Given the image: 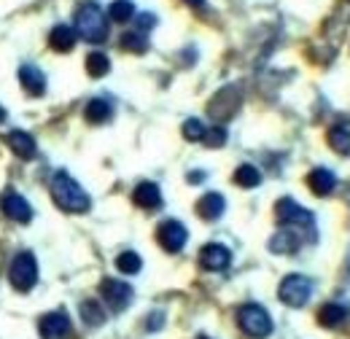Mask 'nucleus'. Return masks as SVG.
Masks as SVG:
<instances>
[{"instance_id":"a878e982","label":"nucleus","mask_w":350,"mask_h":339,"mask_svg":"<svg viewBox=\"0 0 350 339\" xmlns=\"http://www.w3.org/2000/svg\"><path fill=\"white\" fill-rule=\"evenodd\" d=\"M122 49L130 54H146L148 51V38L143 33H124L122 36Z\"/></svg>"},{"instance_id":"cd10ccee","label":"nucleus","mask_w":350,"mask_h":339,"mask_svg":"<svg viewBox=\"0 0 350 339\" xmlns=\"http://www.w3.org/2000/svg\"><path fill=\"white\" fill-rule=\"evenodd\" d=\"M205 124L200 122V119H186L183 122V137L186 140H191V143H200L202 137H205Z\"/></svg>"},{"instance_id":"39448f33","label":"nucleus","mask_w":350,"mask_h":339,"mask_svg":"<svg viewBox=\"0 0 350 339\" xmlns=\"http://www.w3.org/2000/svg\"><path fill=\"white\" fill-rule=\"evenodd\" d=\"M275 218L278 223L288 226V229H310L312 232V213L305 211L299 202H294L291 197H283L278 200L275 205Z\"/></svg>"},{"instance_id":"f03ea898","label":"nucleus","mask_w":350,"mask_h":339,"mask_svg":"<svg viewBox=\"0 0 350 339\" xmlns=\"http://www.w3.org/2000/svg\"><path fill=\"white\" fill-rule=\"evenodd\" d=\"M76 33L89 43H103L108 38V19L100 5L84 3L76 11Z\"/></svg>"},{"instance_id":"c85d7f7f","label":"nucleus","mask_w":350,"mask_h":339,"mask_svg":"<svg viewBox=\"0 0 350 339\" xmlns=\"http://www.w3.org/2000/svg\"><path fill=\"white\" fill-rule=\"evenodd\" d=\"M202 143H205L208 148H221V146L226 143V129H224V127H208V129H205Z\"/></svg>"},{"instance_id":"4468645a","label":"nucleus","mask_w":350,"mask_h":339,"mask_svg":"<svg viewBox=\"0 0 350 339\" xmlns=\"http://www.w3.org/2000/svg\"><path fill=\"white\" fill-rule=\"evenodd\" d=\"M5 143H8L11 151H14L19 159H25V162H27V159H36V154H38L33 135H27V132H22V129L8 132V135H5Z\"/></svg>"},{"instance_id":"0eeeda50","label":"nucleus","mask_w":350,"mask_h":339,"mask_svg":"<svg viewBox=\"0 0 350 339\" xmlns=\"http://www.w3.org/2000/svg\"><path fill=\"white\" fill-rule=\"evenodd\" d=\"M100 297L105 299V304L113 310V312H124L127 307L132 304V286H127L124 280H116V277H105L100 283Z\"/></svg>"},{"instance_id":"b1692460","label":"nucleus","mask_w":350,"mask_h":339,"mask_svg":"<svg viewBox=\"0 0 350 339\" xmlns=\"http://www.w3.org/2000/svg\"><path fill=\"white\" fill-rule=\"evenodd\" d=\"M108 70H111V59L103 51H92L87 57V73L92 79H103Z\"/></svg>"},{"instance_id":"c756f323","label":"nucleus","mask_w":350,"mask_h":339,"mask_svg":"<svg viewBox=\"0 0 350 339\" xmlns=\"http://www.w3.org/2000/svg\"><path fill=\"white\" fill-rule=\"evenodd\" d=\"M165 326V312H151L148 318H146V329L148 331H159Z\"/></svg>"},{"instance_id":"423d86ee","label":"nucleus","mask_w":350,"mask_h":339,"mask_svg":"<svg viewBox=\"0 0 350 339\" xmlns=\"http://www.w3.org/2000/svg\"><path fill=\"white\" fill-rule=\"evenodd\" d=\"M310 294H312V280L305 275H286L280 288H278L280 301L288 307H305Z\"/></svg>"},{"instance_id":"9b49d317","label":"nucleus","mask_w":350,"mask_h":339,"mask_svg":"<svg viewBox=\"0 0 350 339\" xmlns=\"http://www.w3.org/2000/svg\"><path fill=\"white\" fill-rule=\"evenodd\" d=\"M3 213H5L11 221H16V223H30V221H33V208H30V202H27L22 194H16V191H11V194L3 197Z\"/></svg>"},{"instance_id":"6e6552de","label":"nucleus","mask_w":350,"mask_h":339,"mask_svg":"<svg viewBox=\"0 0 350 339\" xmlns=\"http://www.w3.org/2000/svg\"><path fill=\"white\" fill-rule=\"evenodd\" d=\"M157 240H159V245L167 251V254H178V251H183V245H186V240H189V232H186V226L180 223V221H165V223H159V229H157Z\"/></svg>"},{"instance_id":"7c9ffc66","label":"nucleus","mask_w":350,"mask_h":339,"mask_svg":"<svg viewBox=\"0 0 350 339\" xmlns=\"http://www.w3.org/2000/svg\"><path fill=\"white\" fill-rule=\"evenodd\" d=\"M151 27H157V16L154 14H140L137 16V33L140 30H151Z\"/></svg>"},{"instance_id":"473e14b6","label":"nucleus","mask_w":350,"mask_h":339,"mask_svg":"<svg viewBox=\"0 0 350 339\" xmlns=\"http://www.w3.org/2000/svg\"><path fill=\"white\" fill-rule=\"evenodd\" d=\"M183 3H189L191 8H202L205 5V0H183Z\"/></svg>"},{"instance_id":"412c9836","label":"nucleus","mask_w":350,"mask_h":339,"mask_svg":"<svg viewBox=\"0 0 350 339\" xmlns=\"http://www.w3.org/2000/svg\"><path fill=\"white\" fill-rule=\"evenodd\" d=\"M329 146L337 154L350 157V122H337L334 127L329 129Z\"/></svg>"},{"instance_id":"dca6fc26","label":"nucleus","mask_w":350,"mask_h":339,"mask_svg":"<svg viewBox=\"0 0 350 339\" xmlns=\"http://www.w3.org/2000/svg\"><path fill=\"white\" fill-rule=\"evenodd\" d=\"M307 186L312 189V194H318V197H329V194L334 191V186H337V178H334L332 170L315 167L310 175H307Z\"/></svg>"},{"instance_id":"6ab92c4d","label":"nucleus","mask_w":350,"mask_h":339,"mask_svg":"<svg viewBox=\"0 0 350 339\" xmlns=\"http://www.w3.org/2000/svg\"><path fill=\"white\" fill-rule=\"evenodd\" d=\"M49 46H51L54 51L68 54V51L76 46V30L68 27V25H57V27L49 33Z\"/></svg>"},{"instance_id":"f8f14e48","label":"nucleus","mask_w":350,"mask_h":339,"mask_svg":"<svg viewBox=\"0 0 350 339\" xmlns=\"http://www.w3.org/2000/svg\"><path fill=\"white\" fill-rule=\"evenodd\" d=\"M299 248H302V237H299L297 229H280V232H275L272 240H269V251L278 256H291V254H297Z\"/></svg>"},{"instance_id":"ddd939ff","label":"nucleus","mask_w":350,"mask_h":339,"mask_svg":"<svg viewBox=\"0 0 350 339\" xmlns=\"http://www.w3.org/2000/svg\"><path fill=\"white\" fill-rule=\"evenodd\" d=\"M132 200H135V205H137V208H143V211H157V208L162 205V191H159V186H157V183L143 180V183H137V186H135Z\"/></svg>"},{"instance_id":"20e7f679","label":"nucleus","mask_w":350,"mask_h":339,"mask_svg":"<svg viewBox=\"0 0 350 339\" xmlns=\"http://www.w3.org/2000/svg\"><path fill=\"white\" fill-rule=\"evenodd\" d=\"M8 280L22 294L33 291L36 283H38V261H36V256L30 254V251H22V254L14 256V261L8 267Z\"/></svg>"},{"instance_id":"f704fd0d","label":"nucleus","mask_w":350,"mask_h":339,"mask_svg":"<svg viewBox=\"0 0 350 339\" xmlns=\"http://www.w3.org/2000/svg\"><path fill=\"white\" fill-rule=\"evenodd\" d=\"M200 339H211V337H200Z\"/></svg>"},{"instance_id":"a211bd4d","label":"nucleus","mask_w":350,"mask_h":339,"mask_svg":"<svg viewBox=\"0 0 350 339\" xmlns=\"http://www.w3.org/2000/svg\"><path fill=\"white\" fill-rule=\"evenodd\" d=\"M345 318H348V307H342V304H337V301H329V304H323V307L318 310V323L326 326V329L342 326Z\"/></svg>"},{"instance_id":"bb28decb","label":"nucleus","mask_w":350,"mask_h":339,"mask_svg":"<svg viewBox=\"0 0 350 339\" xmlns=\"http://www.w3.org/2000/svg\"><path fill=\"white\" fill-rule=\"evenodd\" d=\"M108 16H111L113 22H130L132 16H135L132 0H113L111 8H108Z\"/></svg>"},{"instance_id":"f257e3e1","label":"nucleus","mask_w":350,"mask_h":339,"mask_svg":"<svg viewBox=\"0 0 350 339\" xmlns=\"http://www.w3.org/2000/svg\"><path fill=\"white\" fill-rule=\"evenodd\" d=\"M51 200L57 208H62L65 213H87L92 208L89 194L81 189V183H76L68 172H54L51 178Z\"/></svg>"},{"instance_id":"2f4dec72","label":"nucleus","mask_w":350,"mask_h":339,"mask_svg":"<svg viewBox=\"0 0 350 339\" xmlns=\"http://www.w3.org/2000/svg\"><path fill=\"white\" fill-rule=\"evenodd\" d=\"M202 178H205L202 172H189V183H200Z\"/></svg>"},{"instance_id":"1a4fd4ad","label":"nucleus","mask_w":350,"mask_h":339,"mask_svg":"<svg viewBox=\"0 0 350 339\" xmlns=\"http://www.w3.org/2000/svg\"><path fill=\"white\" fill-rule=\"evenodd\" d=\"M38 331H41V339H65L70 334V318H68V312H62V310L46 312L44 318L38 321Z\"/></svg>"},{"instance_id":"5701e85b","label":"nucleus","mask_w":350,"mask_h":339,"mask_svg":"<svg viewBox=\"0 0 350 339\" xmlns=\"http://www.w3.org/2000/svg\"><path fill=\"white\" fill-rule=\"evenodd\" d=\"M234 183L243 186V189H254L262 183V172L254 167V165H240L234 170Z\"/></svg>"},{"instance_id":"f3484780","label":"nucleus","mask_w":350,"mask_h":339,"mask_svg":"<svg viewBox=\"0 0 350 339\" xmlns=\"http://www.w3.org/2000/svg\"><path fill=\"white\" fill-rule=\"evenodd\" d=\"M224 211H226V200L221 197L219 191H208V194L197 202V215L205 218V221H219Z\"/></svg>"},{"instance_id":"2eb2a0df","label":"nucleus","mask_w":350,"mask_h":339,"mask_svg":"<svg viewBox=\"0 0 350 339\" xmlns=\"http://www.w3.org/2000/svg\"><path fill=\"white\" fill-rule=\"evenodd\" d=\"M19 84H22V89H25L27 94L41 97L46 92V76L41 73L38 65H22V68H19Z\"/></svg>"},{"instance_id":"393cba45","label":"nucleus","mask_w":350,"mask_h":339,"mask_svg":"<svg viewBox=\"0 0 350 339\" xmlns=\"http://www.w3.org/2000/svg\"><path fill=\"white\" fill-rule=\"evenodd\" d=\"M116 269L122 275H137L143 269V258L135 254V251H124V254L116 256Z\"/></svg>"},{"instance_id":"72a5a7b5","label":"nucleus","mask_w":350,"mask_h":339,"mask_svg":"<svg viewBox=\"0 0 350 339\" xmlns=\"http://www.w3.org/2000/svg\"><path fill=\"white\" fill-rule=\"evenodd\" d=\"M3 122H5V111L0 108V124H3Z\"/></svg>"},{"instance_id":"9d476101","label":"nucleus","mask_w":350,"mask_h":339,"mask_svg":"<svg viewBox=\"0 0 350 339\" xmlns=\"http://www.w3.org/2000/svg\"><path fill=\"white\" fill-rule=\"evenodd\" d=\"M200 264L208 272H221V269H226L232 264V251L226 245H221V243H211V245H205L200 251Z\"/></svg>"},{"instance_id":"aec40b11","label":"nucleus","mask_w":350,"mask_h":339,"mask_svg":"<svg viewBox=\"0 0 350 339\" xmlns=\"http://www.w3.org/2000/svg\"><path fill=\"white\" fill-rule=\"evenodd\" d=\"M84 116H87L89 124H105V122L113 116V108H111V103H108V100L94 97V100H89V103H87Z\"/></svg>"},{"instance_id":"4be33fe9","label":"nucleus","mask_w":350,"mask_h":339,"mask_svg":"<svg viewBox=\"0 0 350 339\" xmlns=\"http://www.w3.org/2000/svg\"><path fill=\"white\" fill-rule=\"evenodd\" d=\"M79 310H81V321H84L87 326H103V323H105V310L100 307L97 299H84Z\"/></svg>"},{"instance_id":"7ed1b4c3","label":"nucleus","mask_w":350,"mask_h":339,"mask_svg":"<svg viewBox=\"0 0 350 339\" xmlns=\"http://www.w3.org/2000/svg\"><path fill=\"white\" fill-rule=\"evenodd\" d=\"M237 326L251 339H267L272 334V318L262 304H243L237 310Z\"/></svg>"}]
</instances>
